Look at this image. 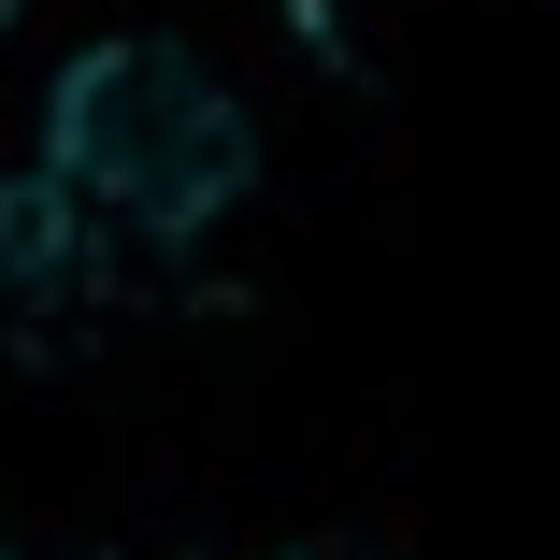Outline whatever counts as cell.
Returning <instances> with one entry per match:
<instances>
[{"label":"cell","mask_w":560,"mask_h":560,"mask_svg":"<svg viewBox=\"0 0 560 560\" xmlns=\"http://www.w3.org/2000/svg\"><path fill=\"white\" fill-rule=\"evenodd\" d=\"M288 560H388V546H346V532H316V546H288Z\"/></svg>","instance_id":"2"},{"label":"cell","mask_w":560,"mask_h":560,"mask_svg":"<svg viewBox=\"0 0 560 560\" xmlns=\"http://www.w3.org/2000/svg\"><path fill=\"white\" fill-rule=\"evenodd\" d=\"M44 173L86 231L130 245H187L201 215H231L245 187V101L215 86L187 44H86L44 101Z\"/></svg>","instance_id":"1"},{"label":"cell","mask_w":560,"mask_h":560,"mask_svg":"<svg viewBox=\"0 0 560 560\" xmlns=\"http://www.w3.org/2000/svg\"><path fill=\"white\" fill-rule=\"evenodd\" d=\"M0 560H30V532H15V517H0Z\"/></svg>","instance_id":"3"}]
</instances>
